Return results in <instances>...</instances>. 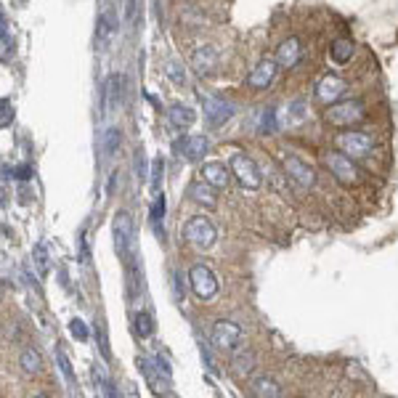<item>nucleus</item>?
Returning a JSON list of instances; mask_svg holds the SVG:
<instances>
[{"label": "nucleus", "mask_w": 398, "mask_h": 398, "mask_svg": "<svg viewBox=\"0 0 398 398\" xmlns=\"http://www.w3.org/2000/svg\"><path fill=\"white\" fill-rule=\"evenodd\" d=\"M324 159V165H327V170L332 173L335 181H340L343 186H359L361 183V168L346 155V152H324L321 155Z\"/></svg>", "instance_id": "nucleus-1"}, {"label": "nucleus", "mask_w": 398, "mask_h": 398, "mask_svg": "<svg viewBox=\"0 0 398 398\" xmlns=\"http://www.w3.org/2000/svg\"><path fill=\"white\" fill-rule=\"evenodd\" d=\"M361 120H366V106H364V101H356V99L335 101L324 112V122L329 128H350V125H359Z\"/></svg>", "instance_id": "nucleus-2"}, {"label": "nucleus", "mask_w": 398, "mask_h": 398, "mask_svg": "<svg viewBox=\"0 0 398 398\" xmlns=\"http://www.w3.org/2000/svg\"><path fill=\"white\" fill-rule=\"evenodd\" d=\"M112 234H115V247H117V255L122 260L136 258V226L130 212H117L115 221H112Z\"/></svg>", "instance_id": "nucleus-3"}, {"label": "nucleus", "mask_w": 398, "mask_h": 398, "mask_svg": "<svg viewBox=\"0 0 398 398\" xmlns=\"http://www.w3.org/2000/svg\"><path fill=\"white\" fill-rule=\"evenodd\" d=\"M335 143H337L348 157L366 159V157L375 152L377 139H375V133H369V130H346V133H340V136L335 139Z\"/></svg>", "instance_id": "nucleus-4"}, {"label": "nucleus", "mask_w": 398, "mask_h": 398, "mask_svg": "<svg viewBox=\"0 0 398 398\" xmlns=\"http://www.w3.org/2000/svg\"><path fill=\"white\" fill-rule=\"evenodd\" d=\"M279 162H281V168H284V175L292 181L297 189L308 191L316 186V170H313L311 165H306L297 155L281 152V155H279Z\"/></svg>", "instance_id": "nucleus-5"}, {"label": "nucleus", "mask_w": 398, "mask_h": 398, "mask_svg": "<svg viewBox=\"0 0 398 398\" xmlns=\"http://www.w3.org/2000/svg\"><path fill=\"white\" fill-rule=\"evenodd\" d=\"M228 168H231V173L234 178L242 183L244 189H260L263 186V170L258 168V162L252 159V157L242 155V152H237V155H231L228 159Z\"/></svg>", "instance_id": "nucleus-6"}, {"label": "nucleus", "mask_w": 398, "mask_h": 398, "mask_svg": "<svg viewBox=\"0 0 398 398\" xmlns=\"http://www.w3.org/2000/svg\"><path fill=\"white\" fill-rule=\"evenodd\" d=\"M183 239L191 247H197V250H210L215 244V239H218V231H215V226H212L210 218L194 215L189 223L183 226Z\"/></svg>", "instance_id": "nucleus-7"}, {"label": "nucleus", "mask_w": 398, "mask_h": 398, "mask_svg": "<svg viewBox=\"0 0 398 398\" xmlns=\"http://www.w3.org/2000/svg\"><path fill=\"white\" fill-rule=\"evenodd\" d=\"M189 284H191V292L197 295L199 300H212V297L218 295V277L212 274V268H208L205 263L191 266Z\"/></svg>", "instance_id": "nucleus-8"}, {"label": "nucleus", "mask_w": 398, "mask_h": 398, "mask_svg": "<svg viewBox=\"0 0 398 398\" xmlns=\"http://www.w3.org/2000/svg\"><path fill=\"white\" fill-rule=\"evenodd\" d=\"M346 93H348V83L340 74H335V72H327V74L316 83V99H319L321 104H335V101H340Z\"/></svg>", "instance_id": "nucleus-9"}, {"label": "nucleus", "mask_w": 398, "mask_h": 398, "mask_svg": "<svg viewBox=\"0 0 398 398\" xmlns=\"http://www.w3.org/2000/svg\"><path fill=\"white\" fill-rule=\"evenodd\" d=\"M277 77H279V61L277 59H263L258 67L250 72V77H247V88L255 90V93H260V90H266V88L274 86Z\"/></svg>", "instance_id": "nucleus-10"}, {"label": "nucleus", "mask_w": 398, "mask_h": 398, "mask_svg": "<svg viewBox=\"0 0 398 398\" xmlns=\"http://www.w3.org/2000/svg\"><path fill=\"white\" fill-rule=\"evenodd\" d=\"M242 337H244V332L237 321L223 319V321H215V327H212V343L221 348V350H234V348H239Z\"/></svg>", "instance_id": "nucleus-11"}, {"label": "nucleus", "mask_w": 398, "mask_h": 398, "mask_svg": "<svg viewBox=\"0 0 398 398\" xmlns=\"http://www.w3.org/2000/svg\"><path fill=\"white\" fill-rule=\"evenodd\" d=\"M175 152L186 162H199L210 152V141L208 136H199V133L197 136H183V139L175 141Z\"/></svg>", "instance_id": "nucleus-12"}, {"label": "nucleus", "mask_w": 398, "mask_h": 398, "mask_svg": "<svg viewBox=\"0 0 398 398\" xmlns=\"http://www.w3.org/2000/svg\"><path fill=\"white\" fill-rule=\"evenodd\" d=\"M202 106H205V120L210 128H221L234 115V106L223 99H215V96H202Z\"/></svg>", "instance_id": "nucleus-13"}, {"label": "nucleus", "mask_w": 398, "mask_h": 398, "mask_svg": "<svg viewBox=\"0 0 398 398\" xmlns=\"http://www.w3.org/2000/svg\"><path fill=\"white\" fill-rule=\"evenodd\" d=\"M274 59L279 61L281 70L292 72L295 67L300 64V59H303V43H300V37H287L277 48V56H274Z\"/></svg>", "instance_id": "nucleus-14"}, {"label": "nucleus", "mask_w": 398, "mask_h": 398, "mask_svg": "<svg viewBox=\"0 0 398 398\" xmlns=\"http://www.w3.org/2000/svg\"><path fill=\"white\" fill-rule=\"evenodd\" d=\"M202 181H208L210 186H215V189H228V183H231V168H226L223 162H208V165H202Z\"/></svg>", "instance_id": "nucleus-15"}, {"label": "nucleus", "mask_w": 398, "mask_h": 398, "mask_svg": "<svg viewBox=\"0 0 398 398\" xmlns=\"http://www.w3.org/2000/svg\"><path fill=\"white\" fill-rule=\"evenodd\" d=\"M281 385H279L274 377L268 375H260V377H252L250 380V396H258V398H277L281 396Z\"/></svg>", "instance_id": "nucleus-16"}, {"label": "nucleus", "mask_w": 398, "mask_h": 398, "mask_svg": "<svg viewBox=\"0 0 398 398\" xmlns=\"http://www.w3.org/2000/svg\"><path fill=\"white\" fill-rule=\"evenodd\" d=\"M353 53H356V46H353L350 40H346V37L332 40V46H329V59H332L335 67H346V64H350Z\"/></svg>", "instance_id": "nucleus-17"}, {"label": "nucleus", "mask_w": 398, "mask_h": 398, "mask_svg": "<svg viewBox=\"0 0 398 398\" xmlns=\"http://www.w3.org/2000/svg\"><path fill=\"white\" fill-rule=\"evenodd\" d=\"M165 117H168V125L173 130H186V128L194 125V112L186 104H173L165 112Z\"/></svg>", "instance_id": "nucleus-18"}, {"label": "nucleus", "mask_w": 398, "mask_h": 398, "mask_svg": "<svg viewBox=\"0 0 398 398\" xmlns=\"http://www.w3.org/2000/svg\"><path fill=\"white\" fill-rule=\"evenodd\" d=\"M120 83H122L120 74H112V77L106 80L104 93H101V109H104V112H109V109H115V106H120V104H122Z\"/></svg>", "instance_id": "nucleus-19"}, {"label": "nucleus", "mask_w": 398, "mask_h": 398, "mask_svg": "<svg viewBox=\"0 0 398 398\" xmlns=\"http://www.w3.org/2000/svg\"><path fill=\"white\" fill-rule=\"evenodd\" d=\"M189 197L199 205H208V208H215L218 205V194H215V186H210L208 181H197L189 186Z\"/></svg>", "instance_id": "nucleus-20"}, {"label": "nucleus", "mask_w": 398, "mask_h": 398, "mask_svg": "<svg viewBox=\"0 0 398 398\" xmlns=\"http://www.w3.org/2000/svg\"><path fill=\"white\" fill-rule=\"evenodd\" d=\"M215 61H218V51L212 48V46H202V48H197L194 51V67L202 72H210L215 67Z\"/></svg>", "instance_id": "nucleus-21"}, {"label": "nucleus", "mask_w": 398, "mask_h": 398, "mask_svg": "<svg viewBox=\"0 0 398 398\" xmlns=\"http://www.w3.org/2000/svg\"><path fill=\"white\" fill-rule=\"evenodd\" d=\"M255 369V356L250 350H239L234 359H231V372L237 377H250V372Z\"/></svg>", "instance_id": "nucleus-22"}, {"label": "nucleus", "mask_w": 398, "mask_h": 398, "mask_svg": "<svg viewBox=\"0 0 398 398\" xmlns=\"http://www.w3.org/2000/svg\"><path fill=\"white\" fill-rule=\"evenodd\" d=\"M122 146V130L120 128H106L101 136V152L104 157H115Z\"/></svg>", "instance_id": "nucleus-23"}, {"label": "nucleus", "mask_w": 398, "mask_h": 398, "mask_svg": "<svg viewBox=\"0 0 398 398\" xmlns=\"http://www.w3.org/2000/svg\"><path fill=\"white\" fill-rule=\"evenodd\" d=\"M133 327H136V335H139V337L149 340V337L155 335V319H152L146 311H139L133 316Z\"/></svg>", "instance_id": "nucleus-24"}, {"label": "nucleus", "mask_w": 398, "mask_h": 398, "mask_svg": "<svg viewBox=\"0 0 398 398\" xmlns=\"http://www.w3.org/2000/svg\"><path fill=\"white\" fill-rule=\"evenodd\" d=\"M21 369H24L27 375H37V372L43 369V356L37 353L35 348H27V350L21 353Z\"/></svg>", "instance_id": "nucleus-25"}, {"label": "nucleus", "mask_w": 398, "mask_h": 398, "mask_svg": "<svg viewBox=\"0 0 398 398\" xmlns=\"http://www.w3.org/2000/svg\"><path fill=\"white\" fill-rule=\"evenodd\" d=\"M115 32H117V19H115L112 11H106L104 17L99 19V37H101V43H106Z\"/></svg>", "instance_id": "nucleus-26"}, {"label": "nucleus", "mask_w": 398, "mask_h": 398, "mask_svg": "<svg viewBox=\"0 0 398 398\" xmlns=\"http://www.w3.org/2000/svg\"><path fill=\"white\" fill-rule=\"evenodd\" d=\"M306 117H308V101H303V99L292 101L290 109H287V122H290V125H297V122H303Z\"/></svg>", "instance_id": "nucleus-27"}, {"label": "nucleus", "mask_w": 398, "mask_h": 398, "mask_svg": "<svg viewBox=\"0 0 398 398\" xmlns=\"http://www.w3.org/2000/svg\"><path fill=\"white\" fill-rule=\"evenodd\" d=\"M14 56H17V37L3 35L0 37V61L6 64V61H11Z\"/></svg>", "instance_id": "nucleus-28"}, {"label": "nucleus", "mask_w": 398, "mask_h": 398, "mask_svg": "<svg viewBox=\"0 0 398 398\" xmlns=\"http://www.w3.org/2000/svg\"><path fill=\"white\" fill-rule=\"evenodd\" d=\"M165 208H168V205H165V197H162V194H157V199H155V205H152V212H149V215H152V223H155V228H157V234H159V237H162V228H159V223H162V218H165Z\"/></svg>", "instance_id": "nucleus-29"}, {"label": "nucleus", "mask_w": 398, "mask_h": 398, "mask_svg": "<svg viewBox=\"0 0 398 398\" xmlns=\"http://www.w3.org/2000/svg\"><path fill=\"white\" fill-rule=\"evenodd\" d=\"M277 130V112L274 109H266L263 117H260V133L263 136H271Z\"/></svg>", "instance_id": "nucleus-30"}, {"label": "nucleus", "mask_w": 398, "mask_h": 398, "mask_svg": "<svg viewBox=\"0 0 398 398\" xmlns=\"http://www.w3.org/2000/svg\"><path fill=\"white\" fill-rule=\"evenodd\" d=\"M14 117H17V112H14L11 99H0V128H8Z\"/></svg>", "instance_id": "nucleus-31"}, {"label": "nucleus", "mask_w": 398, "mask_h": 398, "mask_svg": "<svg viewBox=\"0 0 398 398\" xmlns=\"http://www.w3.org/2000/svg\"><path fill=\"white\" fill-rule=\"evenodd\" d=\"M93 377H96V385H99V390H104L106 396H115V390H112L115 385H112V382H109V377H106L104 366H96V369H93Z\"/></svg>", "instance_id": "nucleus-32"}, {"label": "nucleus", "mask_w": 398, "mask_h": 398, "mask_svg": "<svg viewBox=\"0 0 398 398\" xmlns=\"http://www.w3.org/2000/svg\"><path fill=\"white\" fill-rule=\"evenodd\" d=\"M141 372H143V377L149 380V385H152L155 390H159V377H157V372H159V369H157L155 364L149 361V359H143V361H141Z\"/></svg>", "instance_id": "nucleus-33"}, {"label": "nucleus", "mask_w": 398, "mask_h": 398, "mask_svg": "<svg viewBox=\"0 0 398 398\" xmlns=\"http://www.w3.org/2000/svg\"><path fill=\"white\" fill-rule=\"evenodd\" d=\"M56 364L61 366V372H64V377H67V382H70V385H74V369H72L70 359L64 356V350H61V348L56 350Z\"/></svg>", "instance_id": "nucleus-34"}, {"label": "nucleus", "mask_w": 398, "mask_h": 398, "mask_svg": "<svg viewBox=\"0 0 398 398\" xmlns=\"http://www.w3.org/2000/svg\"><path fill=\"white\" fill-rule=\"evenodd\" d=\"M35 266L40 271V277L48 274V252H46V244H35Z\"/></svg>", "instance_id": "nucleus-35"}, {"label": "nucleus", "mask_w": 398, "mask_h": 398, "mask_svg": "<svg viewBox=\"0 0 398 398\" xmlns=\"http://www.w3.org/2000/svg\"><path fill=\"white\" fill-rule=\"evenodd\" d=\"M162 170H165V159L157 157L155 165H152V186H155V191H159V186H162Z\"/></svg>", "instance_id": "nucleus-36"}, {"label": "nucleus", "mask_w": 398, "mask_h": 398, "mask_svg": "<svg viewBox=\"0 0 398 398\" xmlns=\"http://www.w3.org/2000/svg\"><path fill=\"white\" fill-rule=\"evenodd\" d=\"M70 332L74 335V337H77V340H88V335H90V332H88V324L83 321V319H72V321H70Z\"/></svg>", "instance_id": "nucleus-37"}, {"label": "nucleus", "mask_w": 398, "mask_h": 398, "mask_svg": "<svg viewBox=\"0 0 398 398\" xmlns=\"http://www.w3.org/2000/svg\"><path fill=\"white\" fill-rule=\"evenodd\" d=\"M96 335H99V348H101L104 359H109V356H112V350H109V340H106V324H104V321H99V324H96Z\"/></svg>", "instance_id": "nucleus-38"}, {"label": "nucleus", "mask_w": 398, "mask_h": 398, "mask_svg": "<svg viewBox=\"0 0 398 398\" xmlns=\"http://www.w3.org/2000/svg\"><path fill=\"white\" fill-rule=\"evenodd\" d=\"M168 77H170V80H173L175 86H186V72L181 70V67H178V64H173V61H170V64H168Z\"/></svg>", "instance_id": "nucleus-39"}, {"label": "nucleus", "mask_w": 398, "mask_h": 398, "mask_svg": "<svg viewBox=\"0 0 398 398\" xmlns=\"http://www.w3.org/2000/svg\"><path fill=\"white\" fill-rule=\"evenodd\" d=\"M11 178H19V181H30L32 178V168L30 165H21V168H14V170H8Z\"/></svg>", "instance_id": "nucleus-40"}, {"label": "nucleus", "mask_w": 398, "mask_h": 398, "mask_svg": "<svg viewBox=\"0 0 398 398\" xmlns=\"http://www.w3.org/2000/svg\"><path fill=\"white\" fill-rule=\"evenodd\" d=\"M136 8H139V0H125V21H128V24H133Z\"/></svg>", "instance_id": "nucleus-41"}, {"label": "nucleus", "mask_w": 398, "mask_h": 398, "mask_svg": "<svg viewBox=\"0 0 398 398\" xmlns=\"http://www.w3.org/2000/svg\"><path fill=\"white\" fill-rule=\"evenodd\" d=\"M77 252H80V260H83V263H88V237H86V231L80 234V242H77Z\"/></svg>", "instance_id": "nucleus-42"}, {"label": "nucleus", "mask_w": 398, "mask_h": 398, "mask_svg": "<svg viewBox=\"0 0 398 398\" xmlns=\"http://www.w3.org/2000/svg\"><path fill=\"white\" fill-rule=\"evenodd\" d=\"M136 173H139V181H143V152H139V155H136Z\"/></svg>", "instance_id": "nucleus-43"}, {"label": "nucleus", "mask_w": 398, "mask_h": 398, "mask_svg": "<svg viewBox=\"0 0 398 398\" xmlns=\"http://www.w3.org/2000/svg\"><path fill=\"white\" fill-rule=\"evenodd\" d=\"M6 27H8V24H6V17H3V11H0V37L6 35Z\"/></svg>", "instance_id": "nucleus-44"}, {"label": "nucleus", "mask_w": 398, "mask_h": 398, "mask_svg": "<svg viewBox=\"0 0 398 398\" xmlns=\"http://www.w3.org/2000/svg\"><path fill=\"white\" fill-rule=\"evenodd\" d=\"M6 202H8V199H6V191L0 186V208H6Z\"/></svg>", "instance_id": "nucleus-45"}, {"label": "nucleus", "mask_w": 398, "mask_h": 398, "mask_svg": "<svg viewBox=\"0 0 398 398\" xmlns=\"http://www.w3.org/2000/svg\"><path fill=\"white\" fill-rule=\"evenodd\" d=\"M0 300H3V290H0Z\"/></svg>", "instance_id": "nucleus-46"}]
</instances>
